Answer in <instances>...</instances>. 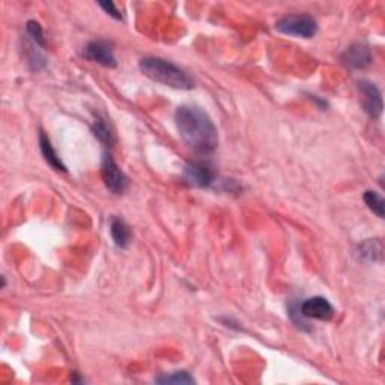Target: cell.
<instances>
[{
  "label": "cell",
  "instance_id": "8",
  "mask_svg": "<svg viewBox=\"0 0 385 385\" xmlns=\"http://www.w3.org/2000/svg\"><path fill=\"white\" fill-rule=\"evenodd\" d=\"M359 89L361 93V102L364 111L370 118L378 119L382 115V97L379 89L372 81L361 80L359 83Z\"/></svg>",
  "mask_w": 385,
  "mask_h": 385
},
{
  "label": "cell",
  "instance_id": "16",
  "mask_svg": "<svg viewBox=\"0 0 385 385\" xmlns=\"http://www.w3.org/2000/svg\"><path fill=\"white\" fill-rule=\"evenodd\" d=\"M26 31L29 33L32 42L36 47H45V36H44V31L38 22L35 20H29L26 24Z\"/></svg>",
  "mask_w": 385,
  "mask_h": 385
},
{
  "label": "cell",
  "instance_id": "14",
  "mask_svg": "<svg viewBox=\"0 0 385 385\" xmlns=\"http://www.w3.org/2000/svg\"><path fill=\"white\" fill-rule=\"evenodd\" d=\"M363 199H364L366 205H368V208L373 214H377L379 219H384V215H385V202L382 199V196H379L377 191L369 190V191L364 193Z\"/></svg>",
  "mask_w": 385,
  "mask_h": 385
},
{
  "label": "cell",
  "instance_id": "12",
  "mask_svg": "<svg viewBox=\"0 0 385 385\" xmlns=\"http://www.w3.org/2000/svg\"><path fill=\"white\" fill-rule=\"evenodd\" d=\"M360 256L364 260L378 262L382 259V242L379 239H368L360 246Z\"/></svg>",
  "mask_w": 385,
  "mask_h": 385
},
{
  "label": "cell",
  "instance_id": "13",
  "mask_svg": "<svg viewBox=\"0 0 385 385\" xmlns=\"http://www.w3.org/2000/svg\"><path fill=\"white\" fill-rule=\"evenodd\" d=\"M92 133L100 140L102 145H106V146H111L115 142L113 131H111V128L109 127L107 122L104 119H101V118H98L95 122H93Z\"/></svg>",
  "mask_w": 385,
  "mask_h": 385
},
{
  "label": "cell",
  "instance_id": "2",
  "mask_svg": "<svg viewBox=\"0 0 385 385\" xmlns=\"http://www.w3.org/2000/svg\"><path fill=\"white\" fill-rule=\"evenodd\" d=\"M139 67L146 77L164 84V86L181 91H190L194 88V80L190 77V74H187L172 62L148 56L140 61Z\"/></svg>",
  "mask_w": 385,
  "mask_h": 385
},
{
  "label": "cell",
  "instance_id": "3",
  "mask_svg": "<svg viewBox=\"0 0 385 385\" xmlns=\"http://www.w3.org/2000/svg\"><path fill=\"white\" fill-rule=\"evenodd\" d=\"M276 31L295 38L310 40L317 33V23L313 17L304 14L285 15L276 23Z\"/></svg>",
  "mask_w": 385,
  "mask_h": 385
},
{
  "label": "cell",
  "instance_id": "5",
  "mask_svg": "<svg viewBox=\"0 0 385 385\" xmlns=\"http://www.w3.org/2000/svg\"><path fill=\"white\" fill-rule=\"evenodd\" d=\"M184 180L187 184L197 187V189H210L217 181V175L210 164L193 162L184 167Z\"/></svg>",
  "mask_w": 385,
  "mask_h": 385
},
{
  "label": "cell",
  "instance_id": "11",
  "mask_svg": "<svg viewBox=\"0 0 385 385\" xmlns=\"http://www.w3.org/2000/svg\"><path fill=\"white\" fill-rule=\"evenodd\" d=\"M110 235L119 249H127L129 246L131 230L128 224L122 219L113 217L110 220Z\"/></svg>",
  "mask_w": 385,
  "mask_h": 385
},
{
  "label": "cell",
  "instance_id": "9",
  "mask_svg": "<svg viewBox=\"0 0 385 385\" xmlns=\"http://www.w3.org/2000/svg\"><path fill=\"white\" fill-rule=\"evenodd\" d=\"M342 61L349 68L354 70H363L369 67L372 62V53L370 49L366 44L355 42L351 47H347L346 52L342 54Z\"/></svg>",
  "mask_w": 385,
  "mask_h": 385
},
{
  "label": "cell",
  "instance_id": "1",
  "mask_svg": "<svg viewBox=\"0 0 385 385\" xmlns=\"http://www.w3.org/2000/svg\"><path fill=\"white\" fill-rule=\"evenodd\" d=\"M178 133L184 143L201 155L212 154L219 146L217 127L205 110L197 106H181L175 113Z\"/></svg>",
  "mask_w": 385,
  "mask_h": 385
},
{
  "label": "cell",
  "instance_id": "17",
  "mask_svg": "<svg viewBox=\"0 0 385 385\" xmlns=\"http://www.w3.org/2000/svg\"><path fill=\"white\" fill-rule=\"evenodd\" d=\"M104 11L115 18V20H122V14L119 13V9L115 6L113 2H100L98 3Z\"/></svg>",
  "mask_w": 385,
  "mask_h": 385
},
{
  "label": "cell",
  "instance_id": "4",
  "mask_svg": "<svg viewBox=\"0 0 385 385\" xmlns=\"http://www.w3.org/2000/svg\"><path fill=\"white\" fill-rule=\"evenodd\" d=\"M101 176L104 181L107 190L113 194H122L128 189V178L120 171V167L111 158L110 154H106L101 163Z\"/></svg>",
  "mask_w": 385,
  "mask_h": 385
},
{
  "label": "cell",
  "instance_id": "10",
  "mask_svg": "<svg viewBox=\"0 0 385 385\" xmlns=\"http://www.w3.org/2000/svg\"><path fill=\"white\" fill-rule=\"evenodd\" d=\"M40 149H41V154H42L45 162L49 163L54 168V171L67 172V166L62 163L61 157L58 155V152H56V149L52 145V140L44 133V131H41L40 133Z\"/></svg>",
  "mask_w": 385,
  "mask_h": 385
},
{
  "label": "cell",
  "instance_id": "7",
  "mask_svg": "<svg viewBox=\"0 0 385 385\" xmlns=\"http://www.w3.org/2000/svg\"><path fill=\"white\" fill-rule=\"evenodd\" d=\"M334 307L324 297L307 298L299 306V315L307 319H317V321H330L334 316Z\"/></svg>",
  "mask_w": 385,
  "mask_h": 385
},
{
  "label": "cell",
  "instance_id": "15",
  "mask_svg": "<svg viewBox=\"0 0 385 385\" xmlns=\"http://www.w3.org/2000/svg\"><path fill=\"white\" fill-rule=\"evenodd\" d=\"M158 384H194V378L189 372H173L171 375H162L155 379Z\"/></svg>",
  "mask_w": 385,
  "mask_h": 385
},
{
  "label": "cell",
  "instance_id": "6",
  "mask_svg": "<svg viewBox=\"0 0 385 385\" xmlns=\"http://www.w3.org/2000/svg\"><path fill=\"white\" fill-rule=\"evenodd\" d=\"M83 56L91 62H97L106 68H116L118 61L113 54V49L107 41H91L84 45Z\"/></svg>",
  "mask_w": 385,
  "mask_h": 385
}]
</instances>
